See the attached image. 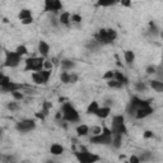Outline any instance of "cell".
Here are the masks:
<instances>
[{
  "mask_svg": "<svg viewBox=\"0 0 163 163\" xmlns=\"http://www.w3.org/2000/svg\"><path fill=\"white\" fill-rule=\"evenodd\" d=\"M155 73H157V68L153 66V65H149L146 68V74H155Z\"/></svg>",
  "mask_w": 163,
  "mask_h": 163,
  "instance_id": "cell-40",
  "label": "cell"
},
{
  "mask_svg": "<svg viewBox=\"0 0 163 163\" xmlns=\"http://www.w3.org/2000/svg\"><path fill=\"white\" fill-rule=\"evenodd\" d=\"M32 22H33V18H27V19H24V20H22V23H23V24H31L32 23Z\"/></svg>",
  "mask_w": 163,
  "mask_h": 163,
  "instance_id": "cell-45",
  "label": "cell"
},
{
  "mask_svg": "<svg viewBox=\"0 0 163 163\" xmlns=\"http://www.w3.org/2000/svg\"><path fill=\"white\" fill-rule=\"evenodd\" d=\"M63 4L59 0H46L45 2V12H52L57 13L59 10H61Z\"/></svg>",
  "mask_w": 163,
  "mask_h": 163,
  "instance_id": "cell-9",
  "label": "cell"
},
{
  "mask_svg": "<svg viewBox=\"0 0 163 163\" xmlns=\"http://www.w3.org/2000/svg\"><path fill=\"white\" fill-rule=\"evenodd\" d=\"M111 133H112V135H115V134H118V135H125V134H128V129H126V126H125L124 116L118 115V116H115V117L112 118Z\"/></svg>",
  "mask_w": 163,
  "mask_h": 163,
  "instance_id": "cell-4",
  "label": "cell"
},
{
  "mask_svg": "<svg viewBox=\"0 0 163 163\" xmlns=\"http://www.w3.org/2000/svg\"><path fill=\"white\" fill-rule=\"evenodd\" d=\"M35 128H36V122L33 120H28V118H27V120H22L15 125V129H17L19 133H29Z\"/></svg>",
  "mask_w": 163,
  "mask_h": 163,
  "instance_id": "cell-8",
  "label": "cell"
},
{
  "mask_svg": "<svg viewBox=\"0 0 163 163\" xmlns=\"http://www.w3.org/2000/svg\"><path fill=\"white\" fill-rule=\"evenodd\" d=\"M129 163H140V161H139V158L137 155H131V157H130Z\"/></svg>",
  "mask_w": 163,
  "mask_h": 163,
  "instance_id": "cell-43",
  "label": "cell"
},
{
  "mask_svg": "<svg viewBox=\"0 0 163 163\" xmlns=\"http://www.w3.org/2000/svg\"><path fill=\"white\" fill-rule=\"evenodd\" d=\"M115 4V2H98L97 3V5H98V7H110V5H113Z\"/></svg>",
  "mask_w": 163,
  "mask_h": 163,
  "instance_id": "cell-41",
  "label": "cell"
},
{
  "mask_svg": "<svg viewBox=\"0 0 163 163\" xmlns=\"http://www.w3.org/2000/svg\"><path fill=\"white\" fill-rule=\"evenodd\" d=\"M149 27H150V33H153V35H158V33H159V29L157 28L155 23L150 22V23H149Z\"/></svg>",
  "mask_w": 163,
  "mask_h": 163,
  "instance_id": "cell-35",
  "label": "cell"
},
{
  "mask_svg": "<svg viewBox=\"0 0 163 163\" xmlns=\"http://www.w3.org/2000/svg\"><path fill=\"white\" fill-rule=\"evenodd\" d=\"M61 68L66 72V70H72L75 68V63L73 60H69V59H64L61 60Z\"/></svg>",
  "mask_w": 163,
  "mask_h": 163,
  "instance_id": "cell-16",
  "label": "cell"
},
{
  "mask_svg": "<svg viewBox=\"0 0 163 163\" xmlns=\"http://www.w3.org/2000/svg\"><path fill=\"white\" fill-rule=\"evenodd\" d=\"M38 73H40V75L42 77L43 82H45V83H47L48 79H50V77H51V72H50V70H45V69H42V70H40Z\"/></svg>",
  "mask_w": 163,
  "mask_h": 163,
  "instance_id": "cell-27",
  "label": "cell"
},
{
  "mask_svg": "<svg viewBox=\"0 0 163 163\" xmlns=\"http://www.w3.org/2000/svg\"><path fill=\"white\" fill-rule=\"evenodd\" d=\"M150 87L155 92H158V93H162V92H163V83H162V82H159V80H152L150 82Z\"/></svg>",
  "mask_w": 163,
  "mask_h": 163,
  "instance_id": "cell-19",
  "label": "cell"
},
{
  "mask_svg": "<svg viewBox=\"0 0 163 163\" xmlns=\"http://www.w3.org/2000/svg\"><path fill=\"white\" fill-rule=\"evenodd\" d=\"M100 108V106H98V102H96V101H93L91 103V105L88 106V108H87V113L88 115H96V112H97V110Z\"/></svg>",
  "mask_w": 163,
  "mask_h": 163,
  "instance_id": "cell-20",
  "label": "cell"
},
{
  "mask_svg": "<svg viewBox=\"0 0 163 163\" xmlns=\"http://www.w3.org/2000/svg\"><path fill=\"white\" fill-rule=\"evenodd\" d=\"M47 163H55V162H54V161H47Z\"/></svg>",
  "mask_w": 163,
  "mask_h": 163,
  "instance_id": "cell-49",
  "label": "cell"
},
{
  "mask_svg": "<svg viewBox=\"0 0 163 163\" xmlns=\"http://www.w3.org/2000/svg\"><path fill=\"white\" fill-rule=\"evenodd\" d=\"M22 88L20 84H17V83H13V82H9V83H7L5 85L0 87V89H2L3 92H10V93H13V92H17L18 89Z\"/></svg>",
  "mask_w": 163,
  "mask_h": 163,
  "instance_id": "cell-12",
  "label": "cell"
},
{
  "mask_svg": "<svg viewBox=\"0 0 163 163\" xmlns=\"http://www.w3.org/2000/svg\"><path fill=\"white\" fill-rule=\"evenodd\" d=\"M32 79H33V82L36 84H46L45 82H43V79H42V77L40 75L38 72H36V73L32 74Z\"/></svg>",
  "mask_w": 163,
  "mask_h": 163,
  "instance_id": "cell-28",
  "label": "cell"
},
{
  "mask_svg": "<svg viewBox=\"0 0 163 163\" xmlns=\"http://www.w3.org/2000/svg\"><path fill=\"white\" fill-rule=\"evenodd\" d=\"M20 57L15 51H7L5 52V61H4V66L7 68H15L18 66L20 63Z\"/></svg>",
  "mask_w": 163,
  "mask_h": 163,
  "instance_id": "cell-7",
  "label": "cell"
},
{
  "mask_svg": "<svg viewBox=\"0 0 163 163\" xmlns=\"http://www.w3.org/2000/svg\"><path fill=\"white\" fill-rule=\"evenodd\" d=\"M113 79L117 80V82H120L122 85L128 84V78L125 77L122 73H120V72H113Z\"/></svg>",
  "mask_w": 163,
  "mask_h": 163,
  "instance_id": "cell-18",
  "label": "cell"
},
{
  "mask_svg": "<svg viewBox=\"0 0 163 163\" xmlns=\"http://www.w3.org/2000/svg\"><path fill=\"white\" fill-rule=\"evenodd\" d=\"M77 133L79 137H85V135H88V133H89V128L87 126V125H79L77 128Z\"/></svg>",
  "mask_w": 163,
  "mask_h": 163,
  "instance_id": "cell-22",
  "label": "cell"
},
{
  "mask_svg": "<svg viewBox=\"0 0 163 163\" xmlns=\"http://www.w3.org/2000/svg\"><path fill=\"white\" fill-rule=\"evenodd\" d=\"M61 116L65 121L68 122H78L79 121V113L70 103H64L61 107Z\"/></svg>",
  "mask_w": 163,
  "mask_h": 163,
  "instance_id": "cell-1",
  "label": "cell"
},
{
  "mask_svg": "<svg viewBox=\"0 0 163 163\" xmlns=\"http://www.w3.org/2000/svg\"><path fill=\"white\" fill-rule=\"evenodd\" d=\"M75 157L79 161V163H96L100 161V157L97 154L89 153V152H75Z\"/></svg>",
  "mask_w": 163,
  "mask_h": 163,
  "instance_id": "cell-6",
  "label": "cell"
},
{
  "mask_svg": "<svg viewBox=\"0 0 163 163\" xmlns=\"http://www.w3.org/2000/svg\"><path fill=\"white\" fill-rule=\"evenodd\" d=\"M43 68H45V70H50V72H51V69H52V63L45 60V63H43Z\"/></svg>",
  "mask_w": 163,
  "mask_h": 163,
  "instance_id": "cell-42",
  "label": "cell"
},
{
  "mask_svg": "<svg viewBox=\"0 0 163 163\" xmlns=\"http://www.w3.org/2000/svg\"><path fill=\"white\" fill-rule=\"evenodd\" d=\"M103 79H106V80H111V79H113V72L112 70H108V72L103 75Z\"/></svg>",
  "mask_w": 163,
  "mask_h": 163,
  "instance_id": "cell-39",
  "label": "cell"
},
{
  "mask_svg": "<svg viewBox=\"0 0 163 163\" xmlns=\"http://www.w3.org/2000/svg\"><path fill=\"white\" fill-rule=\"evenodd\" d=\"M100 43L97 42V41H94V40H92V41H89L88 43H87V48L88 50H91V51H94V50H98L100 48Z\"/></svg>",
  "mask_w": 163,
  "mask_h": 163,
  "instance_id": "cell-26",
  "label": "cell"
},
{
  "mask_svg": "<svg viewBox=\"0 0 163 163\" xmlns=\"http://www.w3.org/2000/svg\"><path fill=\"white\" fill-rule=\"evenodd\" d=\"M111 112V108L110 107H100L96 112V116H98L100 118H106Z\"/></svg>",
  "mask_w": 163,
  "mask_h": 163,
  "instance_id": "cell-14",
  "label": "cell"
},
{
  "mask_svg": "<svg viewBox=\"0 0 163 163\" xmlns=\"http://www.w3.org/2000/svg\"><path fill=\"white\" fill-rule=\"evenodd\" d=\"M70 20L74 22V23H80V22H82V17H80L79 14H73L72 17H70Z\"/></svg>",
  "mask_w": 163,
  "mask_h": 163,
  "instance_id": "cell-37",
  "label": "cell"
},
{
  "mask_svg": "<svg viewBox=\"0 0 163 163\" xmlns=\"http://www.w3.org/2000/svg\"><path fill=\"white\" fill-rule=\"evenodd\" d=\"M152 113H153V108H152V106H146V107H143V108H139V110L137 111V113H135V117H137L138 120H142V118L148 117L149 115H152Z\"/></svg>",
  "mask_w": 163,
  "mask_h": 163,
  "instance_id": "cell-11",
  "label": "cell"
},
{
  "mask_svg": "<svg viewBox=\"0 0 163 163\" xmlns=\"http://www.w3.org/2000/svg\"><path fill=\"white\" fill-rule=\"evenodd\" d=\"M113 105V101L112 100H106V107H110Z\"/></svg>",
  "mask_w": 163,
  "mask_h": 163,
  "instance_id": "cell-47",
  "label": "cell"
},
{
  "mask_svg": "<svg viewBox=\"0 0 163 163\" xmlns=\"http://www.w3.org/2000/svg\"><path fill=\"white\" fill-rule=\"evenodd\" d=\"M107 84H108V87H110V88H116V89H118V88H122V84L120 83V82L115 80V79L108 80V82H107Z\"/></svg>",
  "mask_w": 163,
  "mask_h": 163,
  "instance_id": "cell-29",
  "label": "cell"
},
{
  "mask_svg": "<svg viewBox=\"0 0 163 163\" xmlns=\"http://www.w3.org/2000/svg\"><path fill=\"white\" fill-rule=\"evenodd\" d=\"M144 138H145V139L153 138V133H152V131H149V130H146V131L144 133Z\"/></svg>",
  "mask_w": 163,
  "mask_h": 163,
  "instance_id": "cell-44",
  "label": "cell"
},
{
  "mask_svg": "<svg viewBox=\"0 0 163 163\" xmlns=\"http://www.w3.org/2000/svg\"><path fill=\"white\" fill-rule=\"evenodd\" d=\"M89 142L93 143V144L111 145V142H112V133H111V130L107 129V128H103L102 133L100 135H96V137H92Z\"/></svg>",
  "mask_w": 163,
  "mask_h": 163,
  "instance_id": "cell-3",
  "label": "cell"
},
{
  "mask_svg": "<svg viewBox=\"0 0 163 163\" xmlns=\"http://www.w3.org/2000/svg\"><path fill=\"white\" fill-rule=\"evenodd\" d=\"M152 157H153V154H152L150 152L145 150V152H143V153L140 154V157H138V158H139V161H143V162H148V161H150V159H152Z\"/></svg>",
  "mask_w": 163,
  "mask_h": 163,
  "instance_id": "cell-25",
  "label": "cell"
},
{
  "mask_svg": "<svg viewBox=\"0 0 163 163\" xmlns=\"http://www.w3.org/2000/svg\"><path fill=\"white\" fill-rule=\"evenodd\" d=\"M0 51H2V46H0Z\"/></svg>",
  "mask_w": 163,
  "mask_h": 163,
  "instance_id": "cell-51",
  "label": "cell"
},
{
  "mask_svg": "<svg viewBox=\"0 0 163 163\" xmlns=\"http://www.w3.org/2000/svg\"><path fill=\"white\" fill-rule=\"evenodd\" d=\"M124 56H125V61H126V64H128V65H131V64L134 63V60H135V55H134V52H133V51H130V50L125 51Z\"/></svg>",
  "mask_w": 163,
  "mask_h": 163,
  "instance_id": "cell-21",
  "label": "cell"
},
{
  "mask_svg": "<svg viewBox=\"0 0 163 163\" xmlns=\"http://www.w3.org/2000/svg\"><path fill=\"white\" fill-rule=\"evenodd\" d=\"M0 137H2V130H0Z\"/></svg>",
  "mask_w": 163,
  "mask_h": 163,
  "instance_id": "cell-50",
  "label": "cell"
},
{
  "mask_svg": "<svg viewBox=\"0 0 163 163\" xmlns=\"http://www.w3.org/2000/svg\"><path fill=\"white\" fill-rule=\"evenodd\" d=\"M12 96L14 97V100H17V101H20V100H23V94L20 93V92H13L12 93Z\"/></svg>",
  "mask_w": 163,
  "mask_h": 163,
  "instance_id": "cell-38",
  "label": "cell"
},
{
  "mask_svg": "<svg viewBox=\"0 0 163 163\" xmlns=\"http://www.w3.org/2000/svg\"><path fill=\"white\" fill-rule=\"evenodd\" d=\"M7 107H8V110H10V111H17L18 108H19L17 102H9L8 105H7Z\"/></svg>",
  "mask_w": 163,
  "mask_h": 163,
  "instance_id": "cell-33",
  "label": "cell"
},
{
  "mask_svg": "<svg viewBox=\"0 0 163 163\" xmlns=\"http://www.w3.org/2000/svg\"><path fill=\"white\" fill-rule=\"evenodd\" d=\"M31 17H32V13H31L29 9H22L20 10V13H19V19L20 20H24V19L31 18Z\"/></svg>",
  "mask_w": 163,
  "mask_h": 163,
  "instance_id": "cell-24",
  "label": "cell"
},
{
  "mask_svg": "<svg viewBox=\"0 0 163 163\" xmlns=\"http://www.w3.org/2000/svg\"><path fill=\"white\" fill-rule=\"evenodd\" d=\"M0 161H2L3 163H12L13 157L12 155H0Z\"/></svg>",
  "mask_w": 163,
  "mask_h": 163,
  "instance_id": "cell-34",
  "label": "cell"
},
{
  "mask_svg": "<svg viewBox=\"0 0 163 163\" xmlns=\"http://www.w3.org/2000/svg\"><path fill=\"white\" fill-rule=\"evenodd\" d=\"M50 152H51L52 155H60V154L64 153V148L60 144H52L51 148H50Z\"/></svg>",
  "mask_w": 163,
  "mask_h": 163,
  "instance_id": "cell-17",
  "label": "cell"
},
{
  "mask_svg": "<svg viewBox=\"0 0 163 163\" xmlns=\"http://www.w3.org/2000/svg\"><path fill=\"white\" fill-rule=\"evenodd\" d=\"M26 61V72H40L43 69V63H45V59L42 56L41 57H28Z\"/></svg>",
  "mask_w": 163,
  "mask_h": 163,
  "instance_id": "cell-5",
  "label": "cell"
},
{
  "mask_svg": "<svg viewBox=\"0 0 163 163\" xmlns=\"http://www.w3.org/2000/svg\"><path fill=\"white\" fill-rule=\"evenodd\" d=\"M60 79L64 84H69V83H75L78 82V75L77 74H70L68 72H63L60 74Z\"/></svg>",
  "mask_w": 163,
  "mask_h": 163,
  "instance_id": "cell-10",
  "label": "cell"
},
{
  "mask_svg": "<svg viewBox=\"0 0 163 163\" xmlns=\"http://www.w3.org/2000/svg\"><path fill=\"white\" fill-rule=\"evenodd\" d=\"M122 144V135H118V134H115L112 135V142H111V145L113 146V148L118 149Z\"/></svg>",
  "mask_w": 163,
  "mask_h": 163,
  "instance_id": "cell-15",
  "label": "cell"
},
{
  "mask_svg": "<svg viewBox=\"0 0 163 163\" xmlns=\"http://www.w3.org/2000/svg\"><path fill=\"white\" fill-rule=\"evenodd\" d=\"M122 5L124 7H130L131 4H130V2H122Z\"/></svg>",
  "mask_w": 163,
  "mask_h": 163,
  "instance_id": "cell-48",
  "label": "cell"
},
{
  "mask_svg": "<svg viewBox=\"0 0 163 163\" xmlns=\"http://www.w3.org/2000/svg\"><path fill=\"white\" fill-rule=\"evenodd\" d=\"M36 117H38V118H41V120H43V118H45V115H43V113L41 112H36Z\"/></svg>",
  "mask_w": 163,
  "mask_h": 163,
  "instance_id": "cell-46",
  "label": "cell"
},
{
  "mask_svg": "<svg viewBox=\"0 0 163 163\" xmlns=\"http://www.w3.org/2000/svg\"><path fill=\"white\" fill-rule=\"evenodd\" d=\"M89 131L93 134V137H96V135H100V134L102 133V129L98 128V126H93L92 129H89Z\"/></svg>",
  "mask_w": 163,
  "mask_h": 163,
  "instance_id": "cell-36",
  "label": "cell"
},
{
  "mask_svg": "<svg viewBox=\"0 0 163 163\" xmlns=\"http://www.w3.org/2000/svg\"><path fill=\"white\" fill-rule=\"evenodd\" d=\"M124 163H129V162H124Z\"/></svg>",
  "mask_w": 163,
  "mask_h": 163,
  "instance_id": "cell-52",
  "label": "cell"
},
{
  "mask_svg": "<svg viewBox=\"0 0 163 163\" xmlns=\"http://www.w3.org/2000/svg\"><path fill=\"white\" fill-rule=\"evenodd\" d=\"M146 106H150V101H144V100H140L138 97H133L131 100H130V103L126 108V112L128 115L131 117L134 116L135 117V113L139 108H143V107H146Z\"/></svg>",
  "mask_w": 163,
  "mask_h": 163,
  "instance_id": "cell-2",
  "label": "cell"
},
{
  "mask_svg": "<svg viewBox=\"0 0 163 163\" xmlns=\"http://www.w3.org/2000/svg\"><path fill=\"white\" fill-rule=\"evenodd\" d=\"M135 88H137V91H139V92H145L146 85H145V83H143V82H137V83H135Z\"/></svg>",
  "mask_w": 163,
  "mask_h": 163,
  "instance_id": "cell-30",
  "label": "cell"
},
{
  "mask_svg": "<svg viewBox=\"0 0 163 163\" xmlns=\"http://www.w3.org/2000/svg\"><path fill=\"white\" fill-rule=\"evenodd\" d=\"M38 51H40V54L42 55V57L47 56L48 52H50V46H48V43H46L45 41H40V43H38Z\"/></svg>",
  "mask_w": 163,
  "mask_h": 163,
  "instance_id": "cell-13",
  "label": "cell"
},
{
  "mask_svg": "<svg viewBox=\"0 0 163 163\" xmlns=\"http://www.w3.org/2000/svg\"><path fill=\"white\" fill-rule=\"evenodd\" d=\"M59 23H61V24H65V26H69L70 23V14L68 12H65L60 15V18H59Z\"/></svg>",
  "mask_w": 163,
  "mask_h": 163,
  "instance_id": "cell-23",
  "label": "cell"
},
{
  "mask_svg": "<svg viewBox=\"0 0 163 163\" xmlns=\"http://www.w3.org/2000/svg\"><path fill=\"white\" fill-rule=\"evenodd\" d=\"M10 82V79L8 78V77H5V75L0 72V87H3V85H5L7 83H9Z\"/></svg>",
  "mask_w": 163,
  "mask_h": 163,
  "instance_id": "cell-32",
  "label": "cell"
},
{
  "mask_svg": "<svg viewBox=\"0 0 163 163\" xmlns=\"http://www.w3.org/2000/svg\"><path fill=\"white\" fill-rule=\"evenodd\" d=\"M15 52H17L19 56H22V55H26V54H28V50H27V47H26V46L20 45V46L17 47V51H15Z\"/></svg>",
  "mask_w": 163,
  "mask_h": 163,
  "instance_id": "cell-31",
  "label": "cell"
}]
</instances>
